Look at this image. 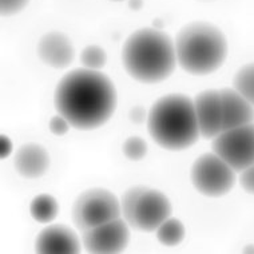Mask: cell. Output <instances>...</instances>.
I'll return each instance as SVG.
<instances>
[{
	"label": "cell",
	"instance_id": "obj_18",
	"mask_svg": "<svg viewBox=\"0 0 254 254\" xmlns=\"http://www.w3.org/2000/svg\"><path fill=\"white\" fill-rule=\"evenodd\" d=\"M80 62L84 68L99 71L107 62V54L99 46H87L80 54Z\"/></svg>",
	"mask_w": 254,
	"mask_h": 254
},
{
	"label": "cell",
	"instance_id": "obj_20",
	"mask_svg": "<svg viewBox=\"0 0 254 254\" xmlns=\"http://www.w3.org/2000/svg\"><path fill=\"white\" fill-rule=\"evenodd\" d=\"M30 0H0V11L3 16H12L22 12Z\"/></svg>",
	"mask_w": 254,
	"mask_h": 254
},
{
	"label": "cell",
	"instance_id": "obj_4",
	"mask_svg": "<svg viewBox=\"0 0 254 254\" xmlns=\"http://www.w3.org/2000/svg\"><path fill=\"white\" fill-rule=\"evenodd\" d=\"M174 43L181 68L191 75L214 72L228 57L226 36L209 22H191L184 26Z\"/></svg>",
	"mask_w": 254,
	"mask_h": 254
},
{
	"label": "cell",
	"instance_id": "obj_29",
	"mask_svg": "<svg viewBox=\"0 0 254 254\" xmlns=\"http://www.w3.org/2000/svg\"><path fill=\"white\" fill-rule=\"evenodd\" d=\"M113 1H123V0H113Z\"/></svg>",
	"mask_w": 254,
	"mask_h": 254
},
{
	"label": "cell",
	"instance_id": "obj_17",
	"mask_svg": "<svg viewBox=\"0 0 254 254\" xmlns=\"http://www.w3.org/2000/svg\"><path fill=\"white\" fill-rule=\"evenodd\" d=\"M233 88L254 106V63H249L237 71L233 79Z\"/></svg>",
	"mask_w": 254,
	"mask_h": 254
},
{
	"label": "cell",
	"instance_id": "obj_1",
	"mask_svg": "<svg viewBox=\"0 0 254 254\" xmlns=\"http://www.w3.org/2000/svg\"><path fill=\"white\" fill-rule=\"evenodd\" d=\"M58 114L78 130L103 126L117 109L113 80L101 71L76 68L59 80L54 95Z\"/></svg>",
	"mask_w": 254,
	"mask_h": 254
},
{
	"label": "cell",
	"instance_id": "obj_8",
	"mask_svg": "<svg viewBox=\"0 0 254 254\" xmlns=\"http://www.w3.org/2000/svg\"><path fill=\"white\" fill-rule=\"evenodd\" d=\"M211 149L236 173L254 165V122L218 134Z\"/></svg>",
	"mask_w": 254,
	"mask_h": 254
},
{
	"label": "cell",
	"instance_id": "obj_6",
	"mask_svg": "<svg viewBox=\"0 0 254 254\" xmlns=\"http://www.w3.org/2000/svg\"><path fill=\"white\" fill-rule=\"evenodd\" d=\"M122 215L121 201L107 189L92 188L75 199L71 218L80 232L97 228Z\"/></svg>",
	"mask_w": 254,
	"mask_h": 254
},
{
	"label": "cell",
	"instance_id": "obj_3",
	"mask_svg": "<svg viewBox=\"0 0 254 254\" xmlns=\"http://www.w3.org/2000/svg\"><path fill=\"white\" fill-rule=\"evenodd\" d=\"M147 128L163 149L178 151L193 146L201 136L193 99L185 94L159 98L149 111Z\"/></svg>",
	"mask_w": 254,
	"mask_h": 254
},
{
	"label": "cell",
	"instance_id": "obj_14",
	"mask_svg": "<svg viewBox=\"0 0 254 254\" xmlns=\"http://www.w3.org/2000/svg\"><path fill=\"white\" fill-rule=\"evenodd\" d=\"M13 165L16 171L24 178H39L49 170V151L38 143H26L15 154Z\"/></svg>",
	"mask_w": 254,
	"mask_h": 254
},
{
	"label": "cell",
	"instance_id": "obj_13",
	"mask_svg": "<svg viewBox=\"0 0 254 254\" xmlns=\"http://www.w3.org/2000/svg\"><path fill=\"white\" fill-rule=\"evenodd\" d=\"M219 92H221L222 109H224L222 131L254 122V106L246 101L240 92L233 87L222 88L219 90Z\"/></svg>",
	"mask_w": 254,
	"mask_h": 254
},
{
	"label": "cell",
	"instance_id": "obj_28",
	"mask_svg": "<svg viewBox=\"0 0 254 254\" xmlns=\"http://www.w3.org/2000/svg\"><path fill=\"white\" fill-rule=\"evenodd\" d=\"M197 1H201V3H210V1H215V0H197Z\"/></svg>",
	"mask_w": 254,
	"mask_h": 254
},
{
	"label": "cell",
	"instance_id": "obj_2",
	"mask_svg": "<svg viewBox=\"0 0 254 254\" xmlns=\"http://www.w3.org/2000/svg\"><path fill=\"white\" fill-rule=\"evenodd\" d=\"M122 63L127 74L140 83H159L176 70V43L162 30L140 28L123 44Z\"/></svg>",
	"mask_w": 254,
	"mask_h": 254
},
{
	"label": "cell",
	"instance_id": "obj_22",
	"mask_svg": "<svg viewBox=\"0 0 254 254\" xmlns=\"http://www.w3.org/2000/svg\"><path fill=\"white\" fill-rule=\"evenodd\" d=\"M240 185L249 194H254V165L246 167L240 174Z\"/></svg>",
	"mask_w": 254,
	"mask_h": 254
},
{
	"label": "cell",
	"instance_id": "obj_11",
	"mask_svg": "<svg viewBox=\"0 0 254 254\" xmlns=\"http://www.w3.org/2000/svg\"><path fill=\"white\" fill-rule=\"evenodd\" d=\"M35 250L40 254H78L82 250V244L72 229L67 225L55 224L38 234Z\"/></svg>",
	"mask_w": 254,
	"mask_h": 254
},
{
	"label": "cell",
	"instance_id": "obj_24",
	"mask_svg": "<svg viewBox=\"0 0 254 254\" xmlns=\"http://www.w3.org/2000/svg\"><path fill=\"white\" fill-rule=\"evenodd\" d=\"M13 150V145L11 139H9V136L4 135V134H1L0 136V155L1 158L4 159V158H8L11 155Z\"/></svg>",
	"mask_w": 254,
	"mask_h": 254
},
{
	"label": "cell",
	"instance_id": "obj_5",
	"mask_svg": "<svg viewBox=\"0 0 254 254\" xmlns=\"http://www.w3.org/2000/svg\"><path fill=\"white\" fill-rule=\"evenodd\" d=\"M123 219L128 226L140 232H157L163 221L171 215L170 199L157 189L132 186L121 199Z\"/></svg>",
	"mask_w": 254,
	"mask_h": 254
},
{
	"label": "cell",
	"instance_id": "obj_26",
	"mask_svg": "<svg viewBox=\"0 0 254 254\" xmlns=\"http://www.w3.org/2000/svg\"><path fill=\"white\" fill-rule=\"evenodd\" d=\"M162 27H163L162 20H158V19H155V20H154V28H158V30H162Z\"/></svg>",
	"mask_w": 254,
	"mask_h": 254
},
{
	"label": "cell",
	"instance_id": "obj_25",
	"mask_svg": "<svg viewBox=\"0 0 254 254\" xmlns=\"http://www.w3.org/2000/svg\"><path fill=\"white\" fill-rule=\"evenodd\" d=\"M128 7L132 11H139L143 7V0H128Z\"/></svg>",
	"mask_w": 254,
	"mask_h": 254
},
{
	"label": "cell",
	"instance_id": "obj_7",
	"mask_svg": "<svg viewBox=\"0 0 254 254\" xmlns=\"http://www.w3.org/2000/svg\"><path fill=\"white\" fill-rule=\"evenodd\" d=\"M236 171L215 153L202 154L191 167L194 188L206 197H222L234 188Z\"/></svg>",
	"mask_w": 254,
	"mask_h": 254
},
{
	"label": "cell",
	"instance_id": "obj_10",
	"mask_svg": "<svg viewBox=\"0 0 254 254\" xmlns=\"http://www.w3.org/2000/svg\"><path fill=\"white\" fill-rule=\"evenodd\" d=\"M199 134L205 139H214L224 128V109L219 90H205L194 98Z\"/></svg>",
	"mask_w": 254,
	"mask_h": 254
},
{
	"label": "cell",
	"instance_id": "obj_21",
	"mask_svg": "<svg viewBox=\"0 0 254 254\" xmlns=\"http://www.w3.org/2000/svg\"><path fill=\"white\" fill-rule=\"evenodd\" d=\"M70 122H68L64 117H62L61 114L55 115V117H53L51 121H50V131L58 136H62L64 135V134H67V131L70 130Z\"/></svg>",
	"mask_w": 254,
	"mask_h": 254
},
{
	"label": "cell",
	"instance_id": "obj_12",
	"mask_svg": "<svg viewBox=\"0 0 254 254\" xmlns=\"http://www.w3.org/2000/svg\"><path fill=\"white\" fill-rule=\"evenodd\" d=\"M38 57L46 66L53 68H66L75 58V49L68 36L58 31H50L40 38L38 43Z\"/></svg>",
	"mask_w": 254,
	"mask_h": 254
},
{
	"label": "cell",
	"instance_id": "obj_9",
	"mask_svg": "<svg viewBox=\"0 0 254 254\" xmlns=\"http://www.w3.org/2000/svg\"><path fill=\"white\" fill-rule=\"evenodd\" d=\"M82 233L84 250L92 254L122 253L130 241V226L121 217Z\"/></svg>",
	"mask_w": 254,
	"mask_h": 254
},
{
	"label": "cell",
	"instance_id": "obj_27",
	"mask_svg": "<svg viewBox=\"0 0 254 254\" xmlns=\"http://www.w3.org/2000/svg\"><path fill=\"white\" fill-rule=\"evenodd\" d=\"M244 252H245V253H254V245H248L245 249H244Z\"/></svg>",
	"mask_w": 254,
	"mask_h": 254
},
{
	"label": "cell",
	"instance_id": "obj_19",
	"mask_svg": "<svg viewBox=\"0 0 254 254\" xmlns=\"http://www.w3.org/2000/svg\"><path fill=\"white\" fill-rule=\"evenodd\" d=\"M122 151L130 161H140L147 153V143L140 136H130L123 143Z\"/></svg>",
	"mask_w": 254,
	"mask_h": 254
},
{
	"label": "cell",
	"instance_id": "obj_15",
	"mask_svg": "<svg viewBox=\"0 0 254 254\" xmlns=\"http://www.w3.org/2000/svg\"><path fill=\"white\" fill-rule=\"evenodd\" d=\"M59 206L58 201L53 195L49 194H40L36 195L30 206L31 217L39 224H50L57 218Z\"/></svg>",
	"mask_w": 254,
	"mask_h": 254
},
{
	"label": "cell",
	"instance_id": "obj_23",
	"mask_svg": "<svg viewBox=\"0 0 254 254\" xmlns=\"http://www.w3.org/2000/svg\"><path fill=\"white\" fill-rule=\"evenodd\" d=\"M147 111H146L145 107H142V106H135V107H132L130 110V113H128V118L131 121L132 123H135V125H140V123H143L147 119Z\"/></svg>",
	"mask_w": 254,
	"mask_h": 254
},
{
	"label": "cell",
	"instance_id": "obj_16",
	"mask_svg": "<svg viewBox=\"0 0 254 254\" xmlns=\"http://www.w3.org/2000/svg\"><path fill=\"white\" fill-rule=\"evenodd\" d=\"M185 233V226L180 219L169 217L157 229V238L162 245L174 248L184 241Z\"/></svg>",
	"mask_w": 254,
	"mask_h": 254
}]
</instances>
